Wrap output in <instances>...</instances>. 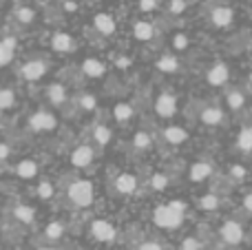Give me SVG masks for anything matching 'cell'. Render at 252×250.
<instances>
[{
  "label": "cell",
  "mask_w": 252,
  "mask_h": 250,
  "mask_svg": "<svg viewBox=\"0 0 252 250\" xmlns=\"http://www.w3.org/2000/svg\"><path fill=\"white\" fill-rule=\"evenodd\" d=\"M248 80H250V84H252V71H250V75H248Z\"/></svg>",
  "instance_id": "cell-46"
},
{
  "label": "cell",
  "mask_w": 252,
  "mask_h": 250,
  "mask_svg": "<svg viewBox=\"0 0 252 250\" xmlns=\"http://www.w3.org/2000/svg\"><path fill=\"white\" fill-rule=\"evenodd\" d=\"M18 49V38L16 35H4L0 38V66H7L13 62Z\"/></svg>",
  "instance_id": "cell-17"
},
{
  "label": "cell",
  "mask_w": 252,
  "mask_h": 250,
  "mask_svg": "<svg viewBox=\"0 0 252 250\" xmlns=\"http://www.w3.org/2000/svg\"><path fill=\"white\" fill-rule=\"evenodd\" d=\"M161 137H164V142H168V144L179 146L188 140V131L184 126H177V124H168V126L161 128Z\"/></svg>",
  "instance_id": "cell-20"
},
{
  "label": "cell",
  "mask_w": 252,
  "mask_h": 250,
  "mask_svg": "<svg viewBox=\"0 0 252 250\" xmlns=\"http://www.w3.org/2000/svg\"><path fill=\"white\" fill-rule=\"evenodd\" d=\"M69 162L75 168H89L95 162V151H93L91 144H84V142L82 144H75L73 151L69 153Z\"/></svg>",
  "instance_id": "cell-7"
},
{
  "label": "cell",
  "mask_w": 252,
  "mask_h": 250,
  "mask_svg": "<svg viewBox=\"0 0 252 250\" xmlns=\"http://www.w3.org/2000/svg\"><path fill=\"white\" fill-rule=\"evenodd\" d=\"M135 118V106L130 102H118L113 106V120L118 124H128Z\"/></svg>",
  "instance_id": "cell-25"
},
{
  "label": "cell",
  "mask_w": 252,
  "mask_h": 250,
  "mask_svg": "<svg viewBox=\"0 0 252 250\" xmlns=\"http://www.w3.org/2000/svg\"><path fill=\"white\" fill-rule=\"evenodd\" d=\"M184 213H186V204L179 202V199H173V202L161 204L153 211V221H155V226H159L164 230H175L182 226Z\"/></svg>",
  "instance_id": "cell-2"
},
{
  "label": "cell",
  "mask_w": 252,
  "mask_h": 250,
  "mask_svg": "<svg viewBox=\"0 0 252 250\" xmlns=\"http://www.w3.org/2000/svg\"><path fill=\"white\" fill-rule=\"evenodd\" d=\"M213 164L208 162V159H199V162H195L190 166V171H188V177H190V182H206L208 177H213Z\"/></svg>",
  "instance_id": "cell-22"
},
{
  "label": "cell",
  "mask_w": 252,
  "mask_h": 250,
  "mask_svg": "<svg viewBox=\"0 0 252 250\" xmlns=\"http://www.w3.org/2000/svg\"><path fill=\"white\" fill-rule=\"evenodd\" d=\"M49 47H51V51L60 53V56H66V53H73L75 49H78V42H75V38L69 31H56V33H51Z\"/></svg>",
  "instance_id": "cell-9"
},
{
  "label": "cell",
  "mask_w": 252,
  "mask_h": 250,
  "mask_svg": "<svg viewBox=\"0 0 252 250\" xmlns=\"http://www.w3.org/2000/svg\"><path fill=\"white\" fill-rule=\"evenodd\" d=\"M137 186H139V182H137V177H135L133 173H120V175H115L113 188H115V193L118 195H124V197L135 195Z\"/></svg>",
  "instance_id": "cell-13"
},
{
  "label": "cell",
  "mask_w": 252,
  "mask_h": 250,
  "mask_svg": "<svg viewBox=\"0 0 252 250\" xmlns=\"http://www.w3.org/2000/svg\"><path fill=\"white\" fill-rule=\"evenodd\" d=\"M244 211L246 213H252V193L244 195Z\"/></svg>",
  "instance_id": "cell-44"
},
{
  "label": "cell",
  "mask_w": 252,
  "mask_h": 250,
  "mask_svg": "<svg viewBox=\"0 0 252 250\" xmlns=\"http://www.w3.org/2000/svg\"><path fill=\"white\" fill-rule=\"evenodd\" d=\"M47 71H49V62L44 58H33V60H27L18 69V75L25 82H38V80H42L47 75Z\"/></svg>",
  "instance_id": "cell-5"
},
{
  "label": "cell",
  "mask_w": 252,
  "mask_h": 250,
  "mask_svg": "<svg viewBox=\"0 0 252 250\" xmlns=\"http://www.w3.org/2000/svg\"><path fill=\"white\" fill-rule=\"evenodd\" d=\"M44 97H47V102L51 106L60 109V106H64L66 100H69V91H66V87L62 82H51L44 89Z\"/></svg>",
  "instance_id": "cell-12"
},
{
  "label": "cell",
  "mask_w": 252,
  "mask_h": 250,
  "mask_svg": "<svg viewBox=\"0 0 252 250\" xmlns=\"http://www.w3.org/2000/svg\"><path fill=\"white\" fill-rule=\"evenodd\" d=\"M13 18H16L18 25L22 27H29L35 22V18H38V13H35L33 7H27V4H22V7H18L16 11H13Z\"/></svg>",
  "instance_id": "cell-28"
},
{
  "label": "cell",
  "mask_w": 252,
  "mask_h": 250,
  "mask_svg": "<svg viewBox=\"0 0 252 250\" xmlns=\"http://www.w3.org/2000/svg\"><path fill=\"white\" fill-rule=\"evenodd\" d=\"M155 66L161 73H177V71L182 69V62H179V58L175 56V53H161V56L157 58Z\"/></svg>",
  "instance_id": "cell-23"
},
{
  "label": "cell",
  "mask_w": 252,
  "mask_h": 250,
  "mask_svg": "<svg viewBox=\"0 0 252 250\" xmlns=\"http://www.w3.org/2000/svg\"><path fill=\"white\" fill-rule=\"evenodd\" d=\"M153 146V137H151V133H146V131H137L133 135V149H137V151H148Z\"/></svg>",
  "instance_id": "cell-33"
},
{
  "label": "cell",
  "mask_w": 252,
  "mask_h": 250,
  "mask_svg": "<svg viewBox=\"0 0 252 250\" xmlns=\"http://www.w3.org/2000/svg\"><path fill=\"white\" fill-rule=\"evenodd\" d=\"M133 35L139 42H148V40H153V35H155V25L148 20H137L133 25Z\"/></svg>",
  "instance_id": "cell-26"
},
{
  "label": "cell",
  "mask_w": 252,
  "mask_h": 250,
  "mask_svg": "<svg viewBox=\"0 0 252 250\" xmlns=\"http://www.w3.org/2000/svg\"><path fill=\"white\" fill-rule=\"evenodd\" d=\"M232 20H235V11H232V7H226V4H221V7H215L213 13H210V22H213L215 27H219V29H223V27H230Z\"/></svg>",
  "instance_id": "cell-21"
},
{
  "label": "cell",
  "mask_w": 252,
  "mask_h": 250,
  "mask_svg": "<svg viewBox=\"0 0 252 250\" xmlns=\"http://www.w3.org/2000/svg\"><path fill=\"white\" fill-rule=\"evenodd\" d=\"M93 29L100 35H104V38H111L118 31V22H115V18L111 13H95L93 16Z\"/></svg>",
  "instance_id": "cell-14"
},
{
  "label": "cell",
  "mask_w": 252,
  "mask_h": 250,
  "mask_svg": "<svg viewBox=\"0 0 252 250\" xmlns=\"http://www.w3.org/2000/svg\"><path fill=\"white\" fill-rule=\"evenodd\" d=\"M137 250H164V248H161L157 242H153V239H148V242H142V244H139Z\"/></svg>",
  "instance_id": "cell-43"
},
{
  "label": "cell",
  "mask_w": 252,
  "mask_h": 250,
  "mask_svg": "<svg viewBox=\"0 0 252 250\" xmlns=\"http://www.w3.org/2000/svg\"><path fill=\"white\" fill-rule=\"evenodd\" d=\"M64 197L73 208H89L95 202V184L87 177H75L66 186Z\"/></svg>",
  "instance_id": "cell-1"
},
{
  "label": "cell",
  "mask_w": 252,
  "mask_h": 250,
  "mask_svg": "<svg viewBox=\"0 0 252 250\" xmlns=\"http://www.w3.org/2000/svg\"><path fill=\"white\" fill-rule=\"evenodd\" d=\"M199 120H201V124H206V126H219V124L223 122V111L215 104L204 106L199 113Z\"/></svg>",
  "instance_id": "cell-24"
},
{
  "label": "cell",
  "mask_w": 252,
  "mask_h": 250,
  "mask_svg": "<svg viewBox=\"0 0 252 250\" xmlns=\"http://www.w3.org/2000/svg\"><path fill=\"white\" fill-rule=\"evenodd\" d=\"M35 195H38L40 199H53V195H56V186L51 184V180H40L38 188H35Z\"/></svg>",
  "instance_id": "cell-34"
},
{
  "label": "cell",
  "mask_w": 252,
  "mask_h": 250,
  "mask_svg": "<svg viewBox=\"0 0 252 250\" xmlns=\"http://www.w3.org/2000/svg\"><path fill=\"white\" fill-rule=\"evenodd\" d=\"M186 0H170L168 2V11L173 13V16H179V13H184L186 11Z\"/></svg>",
  "instance_id": "cell-38"
},
{
  "label": "cell",
  "mask_w": 252,
  "mask_h": 250,
  "mask_svg": "<svg viewBox=\"0 0 252 250\" xmlns=\"http://www.w3.org/2000/svg\"><path fill=\"white\" fill-rule=\"evenodd\" d=\"M89 235L100 244H113L118 239V228L109 219L97 217V219H91V224H89Z\"/></svg>",
  "instance_id": "cell-4"
},
{
  "label": "cell",
  "mask_w": 252,
  "mask_h": 250,
  "mask_svg": "<svg viewBox=\"0 0 252 250\" xmlns=\"http://www.w3.org/2000/svg\"><path fill=\"white\" fill-rule=\"evenodd\" d=\"M18 106V95L11 87H0V111H13Z\"/></svg>",
  "instance_id": "cell-27"
},
{
  "label": "cell",
  "mask_w": 252,
  "mask_h": 250,
  "mask_svg": "<svg viewBox=\"0 0 252 250\" xmlns=\"http://www.w3.org/2000/svg\"><path fill=\"white\" fill-rule=\"evenodd\" d=\"M228 80H230V69H228V64H223V62L213 64L208 69V73H206V82H208L210 87H223Z\"/></svg>",
  "instance_id": "cell-15"
},
{
  "label": "cell",
  "mask_w": 252,
  "mask_h": 250,
  "mask_svg": "<svg viewBox=\"0 0 252 250\" xmlns=\"http://www.w3.org/2000/svg\"><path fill=\"white\" fill-rule=\"evenodd\" d=\"M75 104H78L82 111H87V113H91V111H95L97 100H95V95H93V93L82 91V93H80V95H78V102H75Z\"/></svg>",
  "instance_id": "cell-32"
},
{
  "label": "cell",
  "mask_w": 252,
  "mask_h": 250,
  "mask_svg": "<svg viewBox=\"0 0 252 250\" xmlns=\"http://www.w3.org/2000/svg\"><path fill=\"white\" fill-rule=\"evenodd\" d=\"M0 22H2V11H0Z\"/></svg>",
  "instance_id": "cell-47"
},
{
  "label": "cell",
  "mask_w": 252,
  "mask_h": 250,
  "mask_svg": "<svg viewBox=\"0 0 252 250\" xmlns=\"http://www.w3.org/2000/svg\"><path fill=\"white\" fill-rule=\"evenodd\" d=\"M0 120H2V111H0Z\"/></svg>",
  "instance_id": "cell-48"
},
{
  "label": "cell",
  "mask_w": 252,
  "mask_h": 250,
  "mask_svg": "<svg viewBox=\"0 0 252 250\" xmlns=\"http://www.w3.org/2000/svg\"><path fill=\"white\" fill-rule=\"evenodd\" d=\"M62 9H64L66 13H75L80 9V4L75 2V0H62Z\"/></svg>",
  "instance_id": "cell-42"
},
{
  "label": "cell",
  "mask_w": 252,
  "mask_h": 250,
  "mask_svg": "<svg viewBox=\"0 0 252 250\" xmlns=\"http://www.w3.org/2000/svg\"><path fill=\"white\" fill-rule=\"evenodd\" d=\"M201 248H204V244H201L197 237H186L182 244H179V250H201Z\"/></svg>",
  "instance_id": "cell-37"
},
{
  "label": "cell",
  "mask_w": 252,
  "mask_h": 250,
  "mask_svg": "<svg viewBox=\"0 0 252 250\" xmlns=\"http://www.w3.org/2000/svg\"><path fill=\"white\" fill-rule=\"evenodd\" d=\"M237 149L241 153H252V126H244L237 135Z\"/></svg>",
  "instance_id": "cell-30"
},
{
  "label": "cell",
  "mask_w": 252,
  "mask_h": 250,
  "mask_svg": "<svg viewBox=\"0 0 252 250\" xmlns=\"http://www.w3.org/2000/svg\"><path fill=\"white\" fill-rule=\"evenodd\" d=\"M230 173H232V177H235V180H244V177L248 175V171H246L241 164H235V166L230 168Z\"/></svg>",
  "instance_id": "cell-41"
},
{
  "label": "cell",
  "mask_w": 252,
  "mask_h": 250,
  "mask_svg": "<svg viewBox=\"0 0 252 250\" xmlns=\"http://www.w3.org/2000/svg\"><path fill=\"white\" fill-rule=\"evenodd\" d=\"M35 250H64L62 246H51V244H47V246H38Z\"/></svg>",
  "instance_id": "cell-45"
},
{
  "label": "cell",
  "mask_w": 252,
  "mask_h": 250,
  "mask_svg": "<svg viewBox=\"0 0 252 250\" xmlns=\"http://www.w3.org/2000/svg\"><path fill=\"white\" fill-rule=\"evenodd\" d=\"M9 215H11L13 221L22 226H31L35 221V208L29 206V204H16V206L9 208Z\"/></svg>",
  "instance_id": "cell-16"
},
{
  "label": "cell",
  "mask_w": 252,
  "mask_h": 250,
  "mask_svg": "<svg viewBox=\"0 0 252 250\" xmlns=\"http://www.w3.org/2000/svg\"><path fill=\"white\" fill-rule=\"evenodd\" d=\"M226 104H228V109H232V111H241L246 106V93L239 91V89H232V91H228Z\"/></svg>",
  "instance_id": "cell-29"
},
{
  "label": "cell",
  "mask_w": 252,
  "mask_h": 250,
  "mask_svg": "<svg viewBox=\"0 0 252 250\" xmlns=\"http://www.w3.org/2000/svg\"><path fill=\"white\" fill-rule=\"evenodd\" d=\"M244 235H246L244 226L235 219H228L219 226V237H221V242L228 244V246H239V244L244 242Z\"/></svg>",
  "instance_id": "cell-8"
},
{
  "label": "cell",
  "mask_w": 252,
  "mask_h": 250,
  "mask_svg": "<svg viewBox=\"0 0 252 250\" xmlns=\"http://www.w3.org/2000/svg\"><path fill=\"white\" fill-rule=\"evenodd\" d=\"M11 155H13V146L0 140V162H7V159L11 157Z\"/></svg>",
  "instance_id": "cell-39"
},
{
  "label": "cell",
  "mask_w": 252,
  "mask_h": 250,
  "mask_svg": "<svg viewBox=\"0 0 252 250\" xmlns=\"http://www.w3.org/2000/svg\"><path fill=\"white\" fill-rule=\"evenodd\" d=\"M80 69H82V75H87L89 80H100V78H104V75H106L109 66H106V62L100 60V58L89 56V58H84V60H82Z\"/></svg>",
  "instance_id": "cell-10"
},
{
  "label": "cell",
  "mask_w": 252,
  "mask_h": 250,
  "mask_svg": "<svg viewBox=\"0 0 252 250\" xmlns=\"http://www.w3.org/2000/svg\"><path fill=\"white\" fill-rule=\"evenodd\" d=\"M91 142L95 146H109L111 142H113V131H111V126L109 124H102V122H97V124H93L91 126Z\"/></svg>",
  "instance_id": "cell-18"
},
{
  "label": "cell",
  "mask_w": 252,
  "mask_h": 250,
  "mask_svg": "<svg viewBox=\"0 0 252 250\" xmlns=\"http://www.w3.org/2000/svg\"><path fill=\"white\" fill-rule=\"evenodd\" d=\"M11 173L16 177H20V180H35L40 173V164H38V159H33V157H25L18 164H13Z\"/></svg>",
  "instance_id": "cell-11"
},
{
  "label": "cell",
  "mask_w": 252,
  "mask_h": 250,
  "mask_svg": "<svg viewBox=\"0 0 252 250\" xmlns=\"http://www.w3.org/2000/svg\"><path fill=\"white\" fill-rule=\"evenodd\" d=\"M170 184L168 175H164V173H155V175L151 177V188L157 190V193H161V190H166Z\"/></svg>",
  "instance_id": "cell-35"
},
{
  "label": "cell",
  "mask_w": 252,
  "mask_h": 250,
  "mask_svg": "<svg viewBox=\"0 0 252 250\" xmlns=\"http://www.w3.org/2000/svg\"><path fill=\"white\" fill-rule=\"evenodd\" d=\"M66 235V224L64 221H51V224L44 226L42 230V237L47 244H51V246H58V242H62V237Z\"/></svg>",
  "instance_id": "cell-19"
},
{
  "label": "cell",
  "mask_w": 252,
  "mask_h": 250,
  "mask_svg": "<svg viewBox=\"0 0 252 250\" xmlns=\"http://www.w3.org/2000/svg\"><path fill=\"white\" fill-rule=\"evenodd\" d=\"M27 128L31 133H51L58 128V118L53 111L49 109H38L27 118Z\"/></svg>",
  "instance_id": "cell-3"
},
{
  "label": "cell",
  "mask_w": 252,
  "mask_h": 250,
  "mask_svg": "<svg viewBox=\"0 0 252 250\" xmlns=\"http://www.w3.org/2000/svg\"><path fill=\"white\" fill-rule=\"evenodd\" d=\"M188 44H190V40H188L186 33H175V35H173V49H175L177 53L186 51Z\"/></svg>",
  "instance_id": "cell-36"
},
{
  "label": "cell",
  "mask_w": 252,
  "mask_h": 250,
  "mask_svg": "<svg viewBox=\"0 0 252 250\" xmlns=\"http://www.w3.org/2000/svg\"><path fill=\"white\" fill-rule=\"evenodd\" d=\"M153 109H155L157 118L161 120H170L175 113H177V95L173 91H161L159 95L153 102Z\"/></svg>",
  "instance_id": "cell-6"
},
{
  "label": "cell",
  "mask_w": 252,
  "mask_h": 250,
  "mask_svg": "<svg viewBox=\"0 0 252 250\" xmlns=\"http://www.w3.org/2000/svg\"><path fill=\"white\" fill-rule=\"evenodd\" d=\"M137 7H139V11L142 13H151V11H155L157 9V0H139Z\"/></svg>",
  "instance_id": "cell-40"
},
{
  "label": "cell",
  "mask_w": 252,
  "mask_h": 250,
  "mask_svg": "<svg viewBox=\"0 0 252 250\" xmlns=\"http://www.w3.org/2000/svg\"><path fill=\"white\" fill-rule=\"evenodd\" d=\"M197 204H199V208L204 213H215L219 208V197L215 193H206V195H201Z\"/></svg>",
  "instance_id": "cell-31"
}]
</instances>
